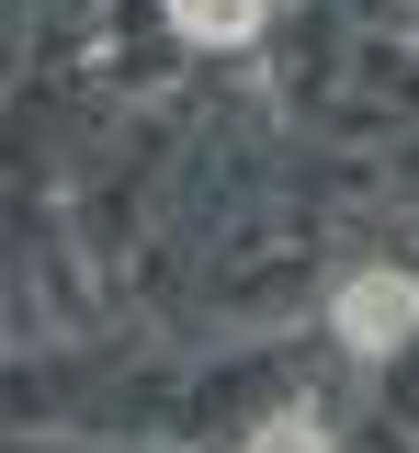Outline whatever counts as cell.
<instances>
[{"label": "cell", "instance_id": "1", "mask_svg": "<svg viewBox=\"0 0 419 453\" xmlns=\"http://www.w3.org/2000/svg\"><path fill=\"white\" fill-rule=\"evenodd\" d=\"M329 329H340L352 363H397V351L419 340V273H385V261L352 273L340 295H329Z\"/></svg>", "mask_w": 419, "mask_h": 453}, {"label": "cell", "instance_id": "3", "mask_svg": "<svg viewBox=\"0 0 419 453\" xmlns=\"http://www.w3.org/2000/svg\"><path fill=\"white\" fill-rule=\"evenodd\" d=\"M249 453H340V442H329V419L284 408V419H261V431H249Z\"/></svg>", "mask_w": 419, "mask_h": 453}, {"label": "cell", "instance_id": "2", "mask_svg": "<svg viewBox=\"0 0 419 453\" xmlns=\"http://www.w3.org/2000/svg\"><path fill=\"white\" fill-rule=\"evenodd\" d=\"M272 0H171V35L181 46H249Z\"/></svg>", "mask_w": 419, "mask_h": 453}]
</instances>
